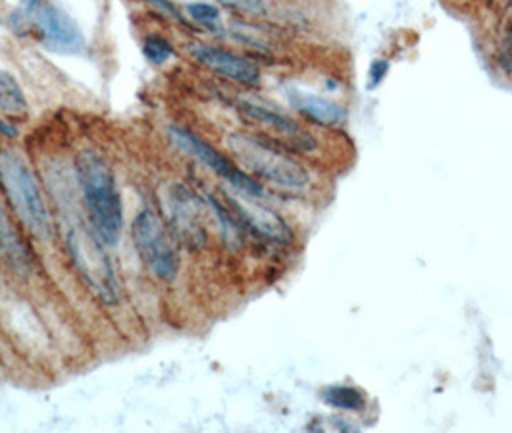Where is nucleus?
<instances>
[{
	"label": "nucleus",
	"mask_w": 512,
	"mask_h": 433,
	"mask_svg": "<svg viewBox=\"0 0 512 433\" xmlns=\"http://www.w3.org/2000/svg\"><path fill=\"white\" fill-rule=\"evenodd\" d=\"M0 112L6 116L22 118L29 112V102L22 85L10 72L0 68Z\"/></svg>",
	"instance_id": "4468645a"
},
{
	"label": "nucleus",
	"mask_w": 512,
	"mask_h": 433,
	"mask_svg": "<svg viewBox=\"0 0 512 433\" xmlns=\"http://www.w3.org/2000/svg\"><path fill=\"white\" fill-rule=\"evenodd\" d=\"M228 147L251 174L276 187L301 191L310 183L305 166L272 141L249 133H231Z\"/></svg>",
	"instance_id": "7ed1b4c3"
},
{
	"label": "nucleus",
	"mask_w": 512,
	"mask_h": 433,
	"mask_svg": "<svg viewBox=\"0 0 512 433\" xmlns=\"http://www.w3.org/2000/svg\"><path fill=\"white\" fill-rule=\"evenodd\" d=\"M143 54L154 66H162V64H166L168 60L174 58L176 49L168 39H164L160 35H149L143 41Z\"/></svg>",
	"instance_id": "f3484780"
},
{
	"label": "nucleus",
	"mask_w": 512,
	"mask_h": 433,
	"mask_svg": "<svg viewBox=\"0 0 512 433\" xmlns=\"http://www.w3.org/2000/svg\"><path fill=\"white\" fill-rule=\"evenodd\" d=\"M189 52L199 64H203L208 70L228 77L239 85L258 87L262 81L260 70L255 62H251L235 52L224 51V49L210 47V45H201V43H191Z\"/></svg>",
	"instance_id": "9d476101"
},
{
	"label": "nucleus",
	"mask_w": 512,
	"mask_h": 433,
	"mask_svg": "<svg viewBox=\"0 0 512 433\" xmlns=\"http://www.w3.org/2000/svg\"><path fill=\"white\" fill-rule=\"evenodd\" d=\"M45 6V0H20V12L16 14V18H35V14Z\"/></svg>",
	"instance_id": "4be33fe9"
},
{
	"label": "nucleus",
	"mask_w": 512,
	"mask_h": 433,
	"mask_svg": "<svg viewBox=\"0 0 512 433\" xmlns=\"http://www.w3.org/2000/svg\"><path fill=\"white\" fill-rule=\"evenodd\" d=\"M387 72H389V62L387 60H382V58L374 60L370 64V72H368V89L370 91L376 89L384 81Z\"/></svg>",
	"instance_id": "aec40b11"
},
{
	"label": "nucleus",
	"mask_w": 512,
	"mask_h": 433,
	"mask_svg": "<svg viewBox=\"0 0 512 433\" xmlns=\"http://www.w3.org/2000/svg\"><path fill=\"white\" fill-rule=\"evenodd\" d=\"M239 110L253 122H258L266 128L274 129L276 133L283 135L297 151H314L316 149V141L314 135H310L307 129L301 128L297 122H293L291 118L283 116L282 112H276L272 108H266L262 104L256 102L243 101L239 102Z\"/></svg>",
	"instance_id": "9b49d317"
},
{
	"label": "nucleus",
	"mask_w": 512,
	"mask_h": 433,
	"mask_svg": "<svg viewBox=\"0 0 512 433\" xmlns=\"http://www.w3.org/2000/svg\"><path fill=\"white\" fill-rule=\"evenodd\" d=\"M287 99L291 106L303 114L307 120L322 126V128H339L347 124V108L339 102L314 95V93H305L299 89H291L287 93Z\"/></svg>",
	"instance_id": "f8f14e48"
},
{
	"label": "nucleus",
	"mask_w": 512,
	"mask_h": 433,
	"mask_svg": "<svg viewBox=\"0 0 512 433\" xmlns=\"http://www.w3.org/2000/svg\"><path fill=\"white\" fill-rule=\"evenodd\" d=\"M511 2H512V0H511Z\"/></svg>",
	"instance_id": "b1692460"
},
{
	"label": "nucleus",
	"mask_w": 512,
	"mask_h": 433,
	"mask_svg": "<svg viewBox=\"0 0 512 433\" xmlns=\"http://www.w3.org/2000/svg\"><path fill=\"white\" fill-rule=\"evenodd\" d=\"M168 226L174 237L189 249H203L206 245V230L203 226V203L201 199L181 183H174L166 191Z\"/></svg>",
	"instance_id": "0eeeda50"
},
{
	"label": "nucleus",
	"mask_w": 512,
	"mask_h": 433,
	"mask_svg": "<svg viewBox=\"0 0 512 433\" xmlns=\"http://www.w3.org/2000/svg\"><path fill=\"white\" fill-rule=\"evenodd\" d=\"M0 258L20 276H26L33 266V255L26 239L14 226V220L0 201Z\"/></svg>",
	"instance_id": "ddd939ff"
},
{
	"label": "nucleus",
	"mask_w": 512,
	"mask_h": 433,
	"mask_svg": "<svg viewBox=\"0 0 512 433\" xmlns=\"http://www.w3.org/2000/svg\"><path fill=\"white\" fill-rule=\"evenodd\" d=\"M35 27L43 45L56 54H79L85 49V35L76 20L54 4H45L35 14Z\"/></svg>",
	"instance_id": "1a4fd4ad"
},
{
	"label": "nucleus",
	"mask_w": 512,
	"mask_h": 433,
	"mask_svg": "<svg viewBox=\"0 0 512 433\" xmlns=\"http://www.w3.org/2000/svg\"><path fill=\"white\" fill-rule=\"evenodd\" d=\"M76 172L91 228L104 245L114 247L124 230V206L110 166L101 154L83 151L77 156Z\"/></svg>",
	"instance_id": "f257e3e1"
},
{
	"label": "nucleus",
	"mask_w": 512,
	"mask_h": 433,
	"mask_svg": "<svg viewBox=\"0 0 512 433\" xmlns=\"http://www.w3.org/2000/svg\"><path fill=\"white\" fill-rule=\"evenodd\" d=\"M0 135H6V137H16V135H18V129L0 120Z\"/></svg>",
	"instance_id": "5701e85b"
},
{
	"label": "nucleus",
	"mask_w": 512,
	"mask_h": 433,
	"mask_svg": "<svg viewBox=\"0 0 512 433\" xmlns=\"http://www.w3.org/2000/svg\"><path fill=\"white\" fill-rule=\"evenodd\" d=\"M151 6H154L158 12H162L166 18H172L174 22L189 26V20L181 14L180 8L172 0H147Z\"/></svg>",
	"instance_id": "6ab92c4d"
},
{
	"label": "nucleus",
	"mask_w": 512,
	"mask_h": 433,
	"mask_svg": "<svg viewBox=\"0 0 512 433\" xmlns=\"http://www.w3.org/2000/svg\"><path fill=\"white\" fill-rule=\"evenodd\" d=\"M187 16L197 24L205 27L214 35H222L224 24H222V12L218 6L208 2H191L187 4Z\"/></svg>",
	"instance_id": "2eb2a0df"
},
{
	"label": "nucleus",
	"mask_w": 512,
	"mask_h": 433,
	"mask_svg": "<svg viewBox=\"0 0 512 433\" xmlns=\"http://www.w3.org/2000/svg\"><path fill=\"white\" fill-rule=\"evenodd\" d=\"M66 241L79 276L103 303L116 305L120 301V283L104 251L106 245L97 237V233L91 226L74 224L68 230Z\"/></svg>",
	"instance_id": "20e7f679"
},
{
	"label": "nucleus",
	"mask_w": 512,
	"mask_h": 433,
	"mask_svg": "<svg viewBox=\"0 0 512 433\" xmlns=\"http://www.w3.org/2000/svg\"><path fill=\"white\" fill-rule=\"evenodd\" d=\"M168 133H170L172 143L180 149L181 153L191 154L193 158L203 162L206 168H210L214 174H218L220 178L224 179L233 191H237L241 195L256 197V199L264 197L266 191L258 179L239 170L228 156H224L218 149H214L210 143H206L205 139H201L199 135L191 133L189 129L180 128V126H172Z\"/></svg>",
	"instance_id": "423d86ee"
},
{
	"label": "nucleus",
	"mask_w": 512,
	"mask_h": 433,
	"mask_svg": "<svg viewBox=\"0 0 512 433\" xmlns=\"http://www.w3.org/2000/svg\"><path fill=\"white\" fill-rule=\"evenodd\" d=\"M218 2L239 14H247V16H255V18H262L268 14L266 0H218Z\"/></svg>",
	"instance_id": "a211bd4d"
},
{
	"label": "nucleus",
	"mask_w": 512,
	"mask_h": 433,
	"mask_svg": "<svg viewBox=\"0 0 512 433\" xmlns=\"http://www.w3.org/2000/svg\"><path fill=\"white\" fill-rule=\"evenodd\" d=\"M497 60H499V66L505 74L512 76V31H509L499 47V54H497Z\"/></svg>",
	"instance_id": "412c9836"
},
{
	"label": "nucleus",
	"mask_w": 512,
	"mask_h": 433,
	"mask_svg": "<svg viewBox=\"0 0 512 433\" xmlns=\"http://www.w3.org/2000/svg\"><path fill=\"white\" fill-rule=\"evenodd\" d=\"M326 403L343 410H362L366 401L359 389L347 385H335L326 391Z\"/></svg>",
	"instance_id": "dca6fc26"
},
{
	"label": "nucleus",
	"mask_w": 512,
	"mask_h": 433,
	"mask_svg": "<svg viewBox=\"0 0 512 433\" xmlns=\"http://www.w3.org/2000/svg\"><path fill=\"white\" fill-rule=\"evenodd\" d=\"M0 187L18 220L37 239L49 241L52 222L49 208L26 158L14 149H0Z\"/></svg>",
	"instance_id": "f03ea898"
},
{
	"label": "nucleus",
	"mask_w": 512,
	"mask_h": 433,
	"mask_svg": "<svg viewBox=\"0 0 512 433\" xmlns=\"http://www.w3.org/2000/svg\"><path fill=\"white\" fill-rule=\"evenodd\" d=\"M133 241L143 262L158 280L174 281L180 272V253L160 216L143 208L133 220Z\"/></svg>",
	"instance_id": "39448f33"
},
{
	"label": "nucleus",
	"mask_w": 512,
	"mask_h": 433,
	"mask_svg": "<svg viewBox=\"0 0 512 433\" xmlns=\"http://www.w3.org/2000/svg\"><path fill=\"white\" fill-rule=\"evenodd\" d=\"M226 201L235 212V216L241 220V224L245 226V230L253 231L258 237L280 243V245L291 243L293 239L291 228L285 224V220L276 210L260 203V199L241 195L231 189L226 193Z\"/></svg>",
	"instance_id": "6e6552de"
}]
</instances>
